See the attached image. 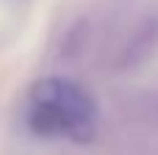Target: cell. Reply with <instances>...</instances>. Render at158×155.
Wrapping results in <instances>:
<instances>
[{"instance_id": "6da1fadb", "label": "cell", "mask_w": 158, "mask_h": 155, "mask_svg": "<svg viewBox=\"0 0 158 155\" xmlns=\"http://www.w3.org/2000/svg\"><path fill=\"white\" fill-rule=\"evenodd\" d=\"M94 119L97 108L92 97L64 78H44L31 89L28 128L36 136H69L83 141L94 133Z\"/></svg>"}]
</instances>
